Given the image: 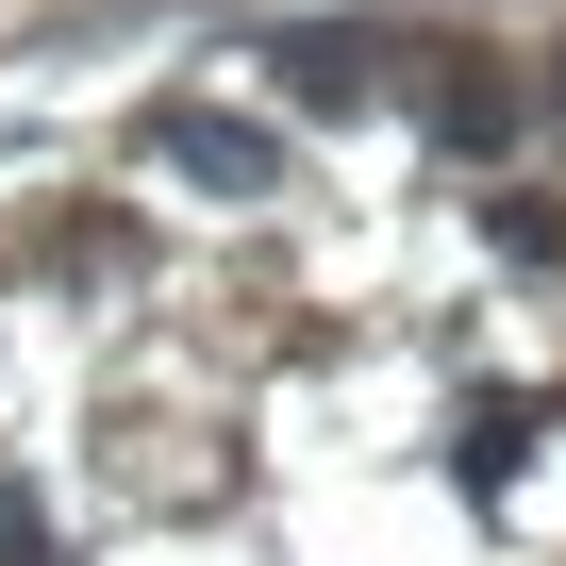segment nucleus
I'll return each instance as SVG.
<instances>
[{
  "label": "nucleus",
  "instance_id": "1",
  "mask_svg": "<svg viewBox=\"0 0 566 566\" xmlns=\"http://www.w3.org/2000/svg\"><path fill=\"white\" fill-rule=\"evenodd\" d=\"M150 150H167L200 200H266V184H283V134H266V117H217V101H167Z\"/></svg>",
  "mask_w": 566,
  "mask_h": 566
},
{
  "label": "nucleus",
  "instance_id": "2",
  "mask_svg": "<svg viewBox=\"0 0 566 566\" xmlns=\"http://www.w3.org/2000/svg\"><path fill=\"white\" fill-rule=\"evenodd\" d=\"M384 51H400V34H350V18H334V34H283V101H301V117H350V101L384 84Z\"/></svg>",
  "mask_w": 566,
  "mask_h": 566
},
{
  "label": "nucleus",
  "instance_id": "3",
  "mask_svg": "<svg viewBox=\"0 0 566 566\" xmlns=\"http://www.w3.org/2000/svg\"><path fill=\"white\" fill-rule=\"evenodd\" d=\"M433 134H450V150H516V84H500V67H450V84H433Z\"/></svg>",
  "mask_w": 566,
  "mask_h": 566
}]
</instances>
